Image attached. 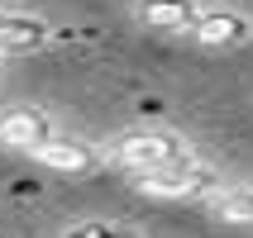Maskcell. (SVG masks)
<instances>
[{"mask_svg":"<svg viewBox=\"0 0 253 238\" xmlns=\"http://www.w3.org/2000/svg\"><path fill=\"white\" fill-rule=\"evenodd\" d=\"M134 191L158 196V200H196V196H215V191H220V171H215L211 162H201V157H186L177 167L134 176Z\"/></svg>","mask_w":253,"mask_h":238,"instance_id":"cell-2","label":"cell"},{"mask_svg":"<svg viewBox=\"0 0 253 238\" xmlns=\"http://www.w3.org/2000/svg\"><path fill=\"white\" fill-rule=\"evenodd\" d=\"M34 162H43L48 171H67V176H82V171L100 167V153L91 148V143H82V138H67V134H57L53 143H43L39 153H34Z\"/></svg>","mask_w":253,"mask_h":238,"instance_id":"cell-7","label":"cell"},{"mask_svg":"<svg viewBox=\"0 0 253 238\" xmlns=\"http://www.w3.org/2000/svg\"><path fill=\"white\" fill-rule=\"evenodd\" d=\"M62 238H139V234H134V229H125V224H105V219H86V224L67 229Z\"/></svg>","mask_w":253,"mask_h":238,"instance_id":"cell-8","label":"cell"},{"mask_svg":"<svg viewBox=\"0 0 253 238\" xmlns=\"http://www.w3.org/2000/svg\"><path fill=\"white\" fill-rule=\"evenodd\" d=\"M105 157L115 167H125L129 176H148V171H163V167H177L186 157H196V148L177 129H129L110 143Z\"/></svg>","mask_w":253,"mask_h":238,"instance_id":"cell-1","label":"cell"},{"mask_svg":"<svg viewBox=\"0 0 253 238\" xmlns=\"http://www.w3.org/2000/svg\"><path fill=\"white\" fill-rule=\"evenodd\" d=\"M191 38L201 48H215V53H225V48H244L253 43V19L234 5H201V19L191 29Z\"/></svg>","mask_w":253,"mask_h":238,"instance_id":"cell-4","label":"cell"},{"mask_svg":"<svg viewBox=\"0 0 253 238\" xmlns=\"http://www.w3.org/2000/svg\"><path fill=\"white\" fill-rule=\"evenodd\" d=\"M53 43V24L34 10H0V57H29Z\"/></svg>","mask_w":253,"mask_h":238,"instance_id":"cell-5","label":"cell"},{"mask_svg":"<svg viewBox=\"0 0 253 238\" xmlns=\"http://www.w3.org/2000/svg\"><path fill=\"white\" fill-rule=\"evenodd\" d=\"M57 138V119L39 105H10L0 114V148H14V153L34 157L43 143Z\"/></svg>","mask_w":253,"mask_h":238,"instance_id":"cell-3","label":"cell"},{"mask_svg":"<svg viewBox=\"0 0 253 238\" xmlns=\"http://www.w3.org/2000/svg\"><path fill=\"white\" fill-rule=\"evenodd\" d=\"M134 19L168 38H191L201 19V0H134Z\"/></svg>","mask_w":253,"mask_h":238,"instance_id":"cell-6","label":"cell"}]
</instances>
